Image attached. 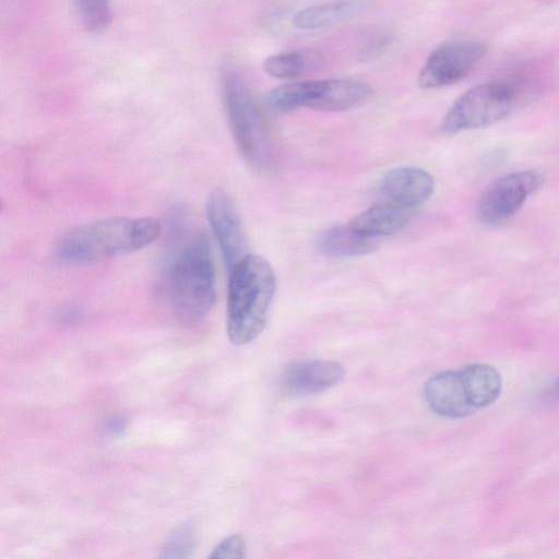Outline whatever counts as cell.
I'll return each instance as SVG.
<instances>
[{"instance_id":"cell-20","label":"cell","mask_w":559,"mask_h":559,"mask_svg":"<svg viewBox=\"0 0 559 559\" xmlns=\"http://www.w3.org/2000/svg\"><path fill=\"white\" fill-rule=\"evenodd\" d=\"M552 392H554L555 396L559 397V377L557 378V380L554 384Z\"/></svg>"},{"instance_id":"cell-16","label":"cell","mask_w":559,"mask_h":559,"mask_svg":"<svg viewBox=\"0 0 559 559\" xmlns=\"http://www.w3.org/2000/svg\"><path fill=\"white\" fill-rule=\"evenodd\" d=\"M318 58L312 52L304 50L286 51L267 57L263 70L276 79H296L308 71Z\"/></svg>"},{"instance_id":"cell-3","label":"cell","mask_w":559,"mask_h":559,"mask_svg":"<svg viewBox=\"0 0 559 559\" xmlns=\"http://www.w3.org/2000/svg\"><path fill=\"white\" fill-rule=\"evenodd\" d=\"M226 328L229 341L243 345L264 329L275 293V275L262 257L247 254L229 272Z\"/></svg>"},{"instance_id":"cell-14","label":"cell","mask_w":559,"mask_h":559,"mask_svg":"<svg viewBox=\"0 0 559 559\" xmlns=\"http://www.w3.org/2000/svg\"><path fill=\"white\" fill-rule=\"evenodd\" d=\"M317 248L332 258H356L371 253L377 249L374 238L366 237L348 224L330 227L318 236Z\"/></svg>"},{"instance_id":"cell-10","label":"cell","mask_w":559,"mask_h":559,"mask_svg":"<svg viewBox=\"0 0 559 559\" xmlns=\"http://www.w3.org/2000/svg\"><path fill=\"white\" fill-rule=\"evenodd\" d=\"M430 409L449 419L467 417L476 412L461 370H444L430 377L424 386Z\"/></svg>"},{"instance_id":"cell-2","label":"cell","mask_w":559,"mask_h":559,"mask_svg":"<svg viewBox=\"0 0 559 559\" xmlns=\"http://www.w3.org/2000/svg\"><path fill=\"white\" fill-rule=\"evenodd\" d=\"M164 290L175 314L186 322L204 319L216 300L212 247L197 233L176 251L164 274Z\"/></svg>"},{"instance_id":"cell-7","label":"cell","mask_w":559,"mask_h":559,"mask_svg":"<svg viewBox=\"0 0 559 559\" xmlns=\"http://www.w3.org/2000/svg\"><path fill=\"white\" fill-rule=\"evenodd\" d=\"M544 177L536 170H521L501 176L480 194L476 215L486 225L496 226L511 218L525 200L540 188Z\"/></svg>"},{"instance_id":"cell-15","label":"cell","mask_w":559,"mask_h":559,"mask_svg":"<svg viewBox=\"0 0 559 559\" xmlns=\"http://www.w3.org/2000/svg\"><path fill=\"white\" fill-rule=\"evenodd\" d=\"M366 0H337L307 7L293 17L300 29H318L348 20L367 8Z\"/></svg>"},{"instance_id":"cell-11","label":"cell","mask_w":559,"mask_h":559,"mask_svg":"<svg viewBox=\"0 0 559 559\" xmlns=\"http://www.w3.org/2000/svg\"><path fill=\"white\" fill-rule=\"evenodd\" d=\"M344 367L325 359L298 360L288 364L283 371L284 390L294 396H308L323 392L342 381Z\"/></svg>"},{"instance_id":"cell-18","label":"cell","mask_w":559,"mask_h":559,"mask_svg":"<svg viewBox=\"0 0 559 559\" xmlns=\"http://www.w3.org/2000/svg\"><path fill=\"white\" fill-rule=\"evenodd\" d=\"M194 547V533L190 527H181L176 531L165 543L163 557L182 558L188 557Z\"/></svg>"},{"instance_id":"cell-13","label":"cell","mask_w":559,"mask_h":559,"mask_svg":"<svg viewBox=\"0 0 559 559\" xmlns=\"http://www.w3.org/2000/svg\"><path fill=\"white\" fill-rule=\"evenodd\" d=\"M412 214L411 209L399 204L374 205L358 213L348 225L359 234L377 239L400 231Z\"/></svg>"},{"instance_id":"cell-9","label":"cell","mask_w":559,"mask_h":559,"mask_svg":"<svg viewBox=\"0 0 559 559\" xmlns=\"http://www.w3.org/2000/svg\"><path fill=\"white\" fill-rule=\"evenodd\" d=\"M486 52V45L479 41L444 45L436 49L421 67L418 85L423 88L451 85L472 72Z\"/></svg>"},{"instance_id":"cell-19","label":"cell","mask_w":559,"mask_h":559,"mask_svg":"<svg viewBox=\"0 0 559 559\" xmlns=\"http://www.w3.org/2000/svg\"><path fill=\"white\" fill-rule=\"evenodd\" d=\"M245 556V540L241 535L235 534L217 544L210 558H243Z\"/></svg>"},{"instance_id":"cell-5","label":"cell","mask_w":559,"mask_h":559,"mask_svg":"<svg viewBox=\"0 0 559 559\" xmlns=\"http://www.w3.org/2000/svg\"><path fill=\"white\" fill-rule=\"evenodd\" d=\"M223 103L234 141L254 167H265L270 146L262 112L243 80L229 73L223 81Z\"/></svg>"},{"instance_id":"cell-4","label":"cell","mask_w":559,"mask_h":559,"mask_svg":"<svg viewBox=\"0 0 559 559\" xmlns=\"http://www.w3.org/2000/svg\"><path fill=\"white\" fill-rule=\"evenodd\" d=\"M371 94V87L358 80H309L288 83L270 91L264 96V105L280 114L300 107L337 112L365 104Z\"/></svg>"},{"instance_id":"cell-8","label":"cell","mask_w":559,"mask_h":559,"mask_svg":"<svg viewBox=\"0 0 559 559\" xmlns=\"http://www.w3.org/2000/svg\"><path fill=\"white\" fill-rule=\"evenodd\" d=\"M206 217L229 272L249 254L240 212L229 193L223 189H215L206 201Z\"/></svg>"},{"instance_id":"cell-6","label":"cell","mask_w":559,"mask_h":559,"mask_svg":"<svg viewBox=\"0 0 559 559\" xmlns=\"http://www.w3.org/2000/svg\"><path fill=\"white\" fill-rule=\"evenodd\" d=\"M515 105L514 91L502 83H485L462 94L441 122L445 134L484 128L506 118Z\"/></svg>"},{"instance_id":"cell-17","label":"cell","mask_w":559,"mask_h":559,"mask_svg":"<svg viewBox=\"0 0 559 559\" xmlns=\"http://www.w3.org/2000/svg\"><path fill=\"white\" fill-rule=\"evenodd\" d=\"M83 26L92 33H100L111 22L109 0H76Z\"/></svg>"},{"instance_id":"cell-12","label":"cell","mask_w":559,"mask_h":559,"mask_svg":"<svg viewBox=\"0 0 559 559\" xmlns=\"http://www.w3.org/2000/svg\"><path fill=\"white\" fill-rule=\"evenodd\" d=\"M379 187L380 191L395 204L411 209L430 199L435 181L425 169L401 166L388 170L382 176Z\"/></svg>"},{"instance_id":"cell-1","label":"cell","mask_w":559,"mask_h":559,"mask_svg":"<svg viewBox=\"0 0 559 559\" xmlns=\"http://www.w3.org/2000/svg\"><path fill=\"white\" fill-rule=\"evenodd\" d=\"M162 233L156 217H109L75 226L55 246L56 258L67 264H90L139 251Z\"/></svg>"}]
</instances>
